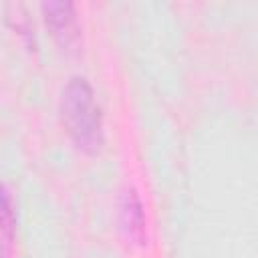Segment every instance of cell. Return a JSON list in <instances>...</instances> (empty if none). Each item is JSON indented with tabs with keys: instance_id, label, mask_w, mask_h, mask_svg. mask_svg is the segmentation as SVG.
<instances>
[{
	"instance_id": "cell-4",
	"label": "cell",
	"mask_w": 258,
	"mask_h": 258,
	"mask_svg": "<svg viewBox=\"0 0 258 258\" xmlns=\"http://www.w3.org/2000/svg\"><path fill=\"white\" fill-rule=\"evenodd\" d=\"M14 230H16V210L12 204V194L8 183H4L2 189V240H4V252H8L12 240H14Z\"/></svg>"
},
{
	"instance_id": "cell-2",
	"label": "cell",
	"mask_w": 258,
	"mask_h": 258,
	"mask_svg": "<svg viewBox=\"0 0 258 258\" xmlns=\"http://www.w3.org/2000/svg\"><path fill=\"white\" fill-rule=\"evenodd\" d=\"M44 20L58 40L60 46H73L79 40V26H77V12L75 4L69 0H44L40 4Z\"/></svg>"
},
{
	"instance_id": "cell-3",
	"label": "cell",
	"mask_w": 258,
	"mask_h": 258,
	"mask_svg": "<svg viewBox=\"0 0 258 258\" xmlns=\"http://www.w3.org/2000/svg\"><path fill=\"white\" fill-rule=\"evenodd\" d=\"M119 216H121V226H123L125 234L133 242L145 244V212H143V204L133 187L123 191L121 204H119Z\"/></svg>"
},
{
	"instance_id": "cell-1",
	"label": "cell",
	"mask_w": 258,
	"mask_h": 258,
	"mask_svg": "<svg viewBox=\"0 0 258 258\" xmlns=\"http://www.w3.org/2000/svg\"><path fill=\"white\" fill-rule=\"evenodd\" d=\"M60 113L73 141L87 153L103 145V121L93 89L85 77H71L60 95Z\"/></svg>"
}]
</instances>
